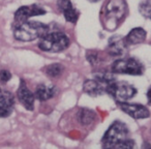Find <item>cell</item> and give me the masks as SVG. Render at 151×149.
Instances as JSON below:
<instances>
[{
	"label": "cell",
	"instance_id": "cell-1",
	"mask_svg": "<svg viewBox=\"0 0 151 149\" xmlns=\"http://www.w3.org/2000/svg\"><path fill=\"white\" fill-rule=\"evenodd\" d=\"M128 128L123 122H113L103 138V147L105 148H134L136 144L128 139Z\"/></svg>",
	"mask_w": 151,
	"mask_h": 149
},
{
	"label": "cell",
	"instance_id": "cell-20",
	"mask_svg": "<svg viewBox=\"0 0 151 149\" xmlns=\"http://www.w3.org/2000/svg\"><path fill=\"white\" fill-rule=\"evenodd\" d=\"M147 99H148V103L151 105V87L149 88L148 92H147Z\"/></svg>",
	"mask_w": 151,
	"mask_h": 149
},
{
	"label": "cell",
	"instance_id": "cell-12",
	"mask_svg": "<svg viewBox=\"0 0 151 149\" xmlns=\"http://www.w3.org/2000/svg\"><path fill=\"white\" fill-rule=\"evenodd\" d=\"M58 7L62 12L65 20L70 23H76L79 19V12L73 7L70 0H58Z\"/></svg>",
	"mask_w": 151,
	"mask_h": 149
},
{
	"label": "cell",
	"instance_id": "cell-21",
	"mask_svg": "<svg viewBox=\"0 0 151 149\" xmlns=\"http://www.w3.org/2000/svg\"><path fill=\"white\" fill-rule=\"evenodd\" d=\"M90 2H97V1H99V0H89Z\"/></svg>",
	"mask_w": 151,
	"mask_h": 149
},
{
	"label": "cell",
	"instance_id": "cell-3",
	"mask_svg": "<svg viewBox=\"0 0 151 149\" xmlns=\"http://www.w3.org/2000/svg\"><path fill=\"white\" fill-rule=\"evenodd\" d=\"M127 13V4L124 0H109L104 7L103 22L107 29L114 30L124 19Z\"/></svg>",
	"mask_w": 151,
	"mask_h": 149
},
{
	"label": "cell",
	"instance_id": "cell-19",
	"mask_svg": "<svg viewBox=\"0 0 151 149\" xmlns=\"http://www.w3.org/2000/svg\"><path fill=\"white\" fill-rule=\"evenodd\" d=\"M12 78V73H9L6 69H2L0 71V82L2 83H6L7 81H9Z\"/></svg>",
	"mask_w": 151,
	"mask_h": 149
},
{
	"label": "cell",
	"instance_id": "cell-17",
	"mask_svg": "<svg viewBox=\"0 0 151 149\" xmlns=\"http://www.w3.org/2000/svg\"><path fill=\"white\" fill-rule=\"evenodd\" d=\"M62 71L63 65H61L60 63H54L46 67V73L51 78H57L62 73Z\"/></svg>",
	"mask_w": 151,
	"mask_h": 149
},
{
	"label": "cell",
	"instance_id": "cell-16",
	"mask_svg": "<svg viewBox=\"0 0 151 149\" xmlns=\"http://www.w3.org/2000/svg\"><path fill=\"white\" fill-rule=\"evenodd\" d=\"M79 121L83 124V125H88L94 120L95 114L92 110L86 109V108H82L78 113Z\"/></svg>",
	"mask_w": 151,
	"mask_h": 149
},
{
	"label": "cell",
	"instance_id": "cell-18",
	"mask_svg": "<svg viewBox=\"0 0 151 149\" xmlns=\"http://www.w3.org/2000/svg\"><path fill=\"white\" fill-rule=\"evenodd\" d=\"M139 11L145 18L151 20V3L149 1H144L139 6Z\"/></svg>",
	"mask_w": 151,
	"mask_h": 149
},
{
	"label": "cell",
	"instance_id": "cell-15",
	"mask_svg": "<svg viewBox=\"0 0 151 149\" xmlns=\"http://www.w3.org/2000/svg\"><path fill=\"white\" fill-rule=\"evenodd\" d=\"M126 46H132V45H138L143 42L146 40V31L143 28L137 27L130 30L129 33L124 37Z\"/></svg>",
	"mask_w": 151,
	"mask_h": 149
},
{
	"label": "cell",
	"instance_id": "cell-10",
	"mask_svg": "<svg viewBox=\"0 0 151 149\" xmlns=\"http://www.w3.org/2000/svg\"><path fill=\"white\" fill-rule=\"evenodd\" d=\"M17 95H18V99H19L20 103L24 106V108H25L26 110H29V111L33 110L35 96H34L33 93L29 90V88H28L26 83L24 82L23 80H21Z\"/></svg>",
	"mask_w": 151,
	"mask_h": 149
},
{
	"label": "cell",
	"instance_id": "cell-14",
	"mask_svg": "<svg viewBox=\"0 0 151 149\" xmlns=\"http://www.w3.org/2000/svg\"><path fill=\"white\" fill-rule=\"evenodd\" d=\"M57 93V88L53 85H45V84H40L35 89V93L34 96L40 101H48V99H52L55 96V94Z\"/></svg>",
	"mask_w": 151,
	"mask_h": 149
},
{
	"label": "cell",
	"instance_id": "cell-7",
	"mask_svg": "<svg viewBox=\"0 0 151 149\" xmlns=\"http://www.w3.org/2000/svg\"><path fill=\"white\" fill-rule=\"evenodd\" d=\"M111 82H108L103 79L94 77V79H90L84 82L83 89L85 93L89 94L90 96H99L107 92V87Z\"/></svg>",
	"mask_w": 151,
	"mask_h": 149
},
{
	"label": "cell",
	"instance_id": "cell-4",
	"mask_svg": "<svg viewBox=\"0 0 151 149\" xmlns=\"http://www.w3.org/2000/svg\"><path fill=\"white\" fill-rule=\"evenodd\" d=\"M70 40L65 33L59 31H49L40 38L38 48L45 52L58 53L68 48Z\"/></svg>",
	"mask_w": 151,
	"mask_h": 149
},
{
	"label": "cell",
	"instance_id": "cell-5",
	"mask_svg": "<svg viewBox=\"0 0 151 149\" xmlns=\"http://www.w3.org/2000/svg\"><path fill=\"white\" fill-rule=\"evenodd\" d=\"M113 73H124L132 76H141L144 73L143 64L134 58H121L113 62L111 66Z\"/></svg>",
	"mask_w": 151,
	"mask_h": 149
},
{
	"label": "cell",
	"instance_id": "cell-11",
	"mask_svg": "<svg viewBox=\"0 0 151 149\" xmlns=\"http://www.w3.org/2000/svg\"><path fill=\"white\" fill-rule=\"evenodd\" d=\"M15 99L9 91L0 90V118L9 117L14 110Z\"/></svg>",
	"mask_w": 151,
	"mask_h": 149
},
{
	"label": "cell",
	"instance_id": "cell-22",
	"mask_svg": "<svg viewBox=\"0 0 151 149\" xmlns=\"http://www.w3.org/2000/svg\"><path fill=\"white\" fill-rule=\"evenodd\" d=\"M0 90H1V89H0Z\"/></svg>",
	"mask_w": 151,
	"mask_h": 149
},
{
	"label": "cell",
	"instance_id": "cell-2",
	"mask_svg": "<svg viewBox=\"0 0 151 149\" xmlns=\"http://www.w3.org/2000/svg\"><path fill=\"white\" fill-rule=\"evenodd\" d=\"M49 26L40 22L25 21L16 23L14 26V36L20 42H32L49 32Z\"/></svg>",
	"mask_w": 151,
	"mask_h": 149
},
{
	"label": "cell",
	"instance_id": "cell-9",
	"mask_svg": "<svg viewBox=\"0 0 151 149\" xmlns=\"http://www.w3.org/2000/svg\"><path fill=\"white\" fill-rule=\"evenodd\" d=\"M45 14H46V11L36 4L25 5V6H21L15 13V22L21 23V22L28 21L31 17L45 15Z\"/></svg>",
	"mask_w": 151,
	"mask_h": 149
},
{
	"label": "cell",
	"instance_id": "cell-13",
	"mask_svg": "<svg viewBox=\"0 0 151 149\" xmlns=\"http://www.w3.org/2000/svg\"><path fill=\"white\" fill-rule=\"evenodd\" d=\"M125 40L122 36H113L109 40V45H108V52L112 56H120L124 53L126 49Z\"/></svg>",
	"mask_w": 151,
	"mask_h": 149
},
{
	"label": "cell",
	"instance_id": "cell-8",
	"mask_svg": "<svg viewBox=\"0 0 151 149\" xmlns=\"http://www.w3.org/2000/svg\"><path fill=\"white\" fill-rule=\"evenodd\" d=\"M118 106L122 111L125 112L126 114H128L130 117L134 118V119H144V118H148L150 116L149 110L143 105L121 101V103H118Z\"/></svg>",
	"mask_w": 151,
	"mask_h": 149
},
{
	"label": "cell",
	"instance_id": "cell-6",
	"mask_svg": "<svg viewBox=\"0 0 151 149\" xmlns=\"http://www.w3.org/2000/svg\"><path fill=\"white\" fill-rule=\"evenodd\" d=\"M107 93H109L116 101L121 103L132 99L137 94V89L126 82H117L115 80L108 85Z\"/></svg>",
	"mask_w": 151,
	"mask_h": 149
}]
</instances>
